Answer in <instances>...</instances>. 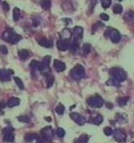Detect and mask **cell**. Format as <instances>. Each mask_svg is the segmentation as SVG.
I'll list each match as a JSON object with an SVG mask.
<instances>
[{
    "instance_id": "17",
    "label": "cell",
    "mask_w": 134,
    "mask_h": 143,
    "mask_svg": "<svg viewBox=\"0 0 134 143\" xmlns=\"http://www.w3.org/2000/svg\"><path fill=\"white\" fill-rule=\"evenodd\" d=\"M18 56L21 59V60H26L27 58L29 57V52L28 50L26 49H22V50L19 51L18 52Z\"/></svg>"
},
{
    "instance_id": "34",
    "label": "cell",
    "mask_w": 134,
    "mask_h": 143,
    "mask_svg": "<svg viewBox=\"0 0 134 143\" xmlns=\"http://www.w3.org/2000/svg\"><path fill=\"white\" fill-rule=\"evenodd\" d=\"M2 8H3V10H4L5 11H6V12H7V11H9L10 7H9V5L7 4L6 2H3V3H2Z\"/></svg>"
},
{
    "instance_id": "31",
    "label": "cell",
    "mask_w": 134,
    "mask_h": 143,
    "mask_svg": "<svg viewBox=\"0 0 134 143\" xmlns=\"http://www.w3.org/2000/svg\"><path fill=\"white\" fill-rule=\"evenodd\" d=\"M57 135L60 138H63L65 136V131H64V129L61 128H59L57 129Z\"/></svg>"
},
{
    "instance_id": "12",
    "label": "cell",
    "mask_w": 134,
    "mask_h": 143,
    "mask_svg": "<svg viewBox=\"0 0 134 143\" xmlns=\"http://www.w3.org/2000/svg\"><path fill=\"white\" fill-rule=\"evenodd\" d=\"M13 72L10 70H0V80L1 81H9L11 79V75Z\"/></svg>"
},
{
    "instance_id": "32",
    "label": "cell",
    "mask_w": 134,
    "mask_h": 143,
    "mask_svg": "<svg viewBox=\"0 0 134 143\" xmlns=\"http://www.w3.org/2000/svg\"><path fill=\"white\" fill-rule=\"evenodd\" d=\"M104 132L106 136H110V135L113 134V129L111 128L110 127H106L104 129Z\"/></svg>"
},
{
    "instance_id": "21",
    "label": "cell",
    "mask_w": 134,
    "mask_h": 143,
    "mask_svg": "<svg viewBox=\"0 0 134 143\" xmlns=\"http://www.w3.org/2000/svg\"><path fill=\"white\" fill-rule=\"evenodd\" d=\"M40 5L43 9L49 10L51 7V0H42L40 2Z\"/></svg>"
},
{
    "instance_id": "20",
    "label": "cell",
    "mask_w": 134,
    "mask_h": 143,
    "mask_svg": "<svg viewBox=\"0 0 134 143\" xmlns=\"http://www.w3.org/2000/svg\"><path fill=\"white\" fill-rule=\"evenodd\" d=\"M20 16V11L18 7H14L13 10V18H14V21L16 22L19 20Z\"/></svg>"
},
{
    "instance_id": "30",
    "label": "cell",
    "mask_w": 134,
    "mask_h": 143,
    "mask_svg": "<svg viewBox=\"0 0 134 143\" xmlns=\"http://www.w3.org/2000/svg\"><path fill=\"white\" fill-rule=\"evenodd\" d=\"M101 3L102 7L104 8H108L110 6L112 1L111 0H101Z\"/></svg>"
},
{
    "instance_id": "37",
    "label": "cell",
    "mask_w": 134,
    "mask_h": 143,
    "mask_svg": "<svg viewBox=\"0 0 134 143\" xmlns=\"http://www.w3.org/2000/svg\"><path fill=\"white\" fill-rule=\"evenodd\" d=\"M46 119H47V121H48V122H51V118H50V117H47Z\"/></svg>"
},
{
    "instance_id": "1",
    "label": "cell",
    "mask_w": 134,
    "mask_h": 143,
    "mask_svg": "<svg viewBox=\"0 0 134 143\" xmlns=\"http://www.w3.org/2000/svg\"><path fill=\"white\" fill-rule=\"evenodd\" d=\"M110 74L112 76V78L115 80L119 83L125 81V79L127 78V75H126L125 72L119 67H113V68H112L110 70Z\"/></svg>"
},
{
    "instance_id": "10",
    "label": "cell",
    "mask_w": 134,
    "mask_h": 143,
    "mask_svg": "<svg viewBox=\"0 0 134 143\" xmlns=\"http://www.w3.org/2000/svg\"><path fill=\"white\" fill-rule=\"evenodd\" d=\"M83 33H84V30L82 27L77 26L73 29V36H74V40L78 41L79 40H81L83 37Z\"/></svg>"
},
{
    "instance_id": "36",
    "label": "cell",
    "mask_w": 134,
    "mask_h": 143,
    "mask_svg": "<svg viewBox=\"0 0 134 143\" xmlns=\"http://www.w3.org/2000/svg\"><path fill=\"white\" fill-rule=\"evenodd\" d=\"M19 120L20 121H21V122H29V119H28V117H27V116H20V117H19Z\"/></svg>"
},
{
    "instance_id": "3",
    "label": "cell",
    "mask_w": 134,
    "mask_h": 143,
    "mask_svg": "<svg viewBox=\"0 0 134 143\" xmlns=\"http://www.w3.org/2000/svg\"><path fill=\"white\" fill-rule=\"evenodd\" d=\"M86 102H87L88 105H90L92 107H95V108L102 107L104 104L103 99L99 95H95V96H92V97L89 98L86 100Z\"/></svg>"
},
{
    "instance_id": "25",
    "label": "cell",
    "mask_w": 134,
    "mask_h": 143,
    "mask_svg": "<svg viewBox=\"0 0 134 143\" xmlns=\"http://www.w3.org/2000/svg\"><path fill=\"white\" fill-rule=\"evenodd\" d=\"M14 81L15 83L16 84V85L18 86V87L20 89V90H24V84H23V82L21 79L19 77H14Z\"/></svg>"
},
{
    "instance_id": "14",
    "label": "cell",
    "mask_w": 134,
    "mask_h": 143,
    "mask_svg": "<svg viewBox=\"0 0 134 143\" xmlns=\"http://www.w3.org/2000/svg\"><path fill=\"white\" fill-rule=\"evenodd\" d=\"M30 67L31 69H38L39 71H42V63L35 60H33L31 63H30Z\"/></svg>"
},
{
    "instance_id": "4",
    "label": "cell",
    "mask_w": 134,
    "mask_h": 143,
    "mask_svg": "<svg viewBox=\"0 0 134 143\" xmlns=\"http://www.w3.org/2000/svg\"><path fill=\"white\" fill-rule=\"evenodd\" d=\"M5 34H7V36H4V37H7V38L5 40L11 44H16L21 40V36L14 33L12 31V29H9Z\"/></svg>"
},
{
    "instance_id": "5",
    "label": "cell",
    "mask_w": 134,
    "mask_h": 143,
    "mask_svg": "<svg viewBox=\"0 0 134 143\" xmlns=\"http://www.w3.org/2000/svg\"><path fill=\"white\" fill-rule=\"evenodd\" d=\"M107 33H108V35L110 36V38L113 43H117L120 41L121 34L117 30L114 29H107Z\"/></svg>"
},
{
    "instance_id": "38",
    "label": "cell",
    "mask_w": 134,
    "mask_h": 143,
    "mask_svg": "<svg viewBox=\"0 0 134 143\" xmlns=\"http://www.w3.org/2000/svg\"><path fill=\"white\" fill-rule=\"evenodd\" d=\"M2 107V103H0V110H1V108Z\"/></svg>"
},
{
    "instance_id": "39",
    "label": "cell",
    "mask_w": 134,
    "mask_h": 143,
    "mask_svg": "<svg viewBox=\"0 0 134 143\" xmlns=\"http://www.w3.org/2000/svg\"><path fill=\"white\" fill-rule=\"evenodd\" d=\"M119 1H122V0H119Z\"/></svg>"
},
{
    "instance_id": "19",
    "label": "cell",
    "mask_w": 134,
    "mask_h": 143,
    "mask_svg": "<svg viewBox=\"0 0 134 143\" xmlns=\"http://www.w3.org/2000/svg\"><path fill=\"white\" fill-rule=\"evenodd\" d=\"M46 78V81H47V84H48V86L50 87L53 85V83H54V78L53 76L51 75V73H46L44 74Z\"/></svg>"
},
{
    "instance_id": "41",
    "label": "cell",
    "mask_w": 134,
    "mask_h": 143,
    "mask_svg": "<svg viewBox=\"0 0 134 143\" xmlns=\"http://www.w3.org/2000/svg\"><path fill=\"white\" fill-rule=\"evenodd\" d=\"M133 143H134V142H133Z\"/></svg>"
},
{
    "instance_id": "18",
    "label": "cell",
    "mask_w": 134,
    "mask_h": 143,
    "mask_svg": "<svg viewBox=\"0 0 134 143\" xmlns=\"http://www.w3.org/2000/svg\"><path fill=\"white\" fill-rule=\"evenodd\" d=\"M4 132H5L4 139L5 141H7V142H13L14 139V136L13 134V133H12V131H11L9 130L7 132H5V131H4Z\"/></svg>"
},
{
    "instance_id": "15",
    "label": "cell",
    "mask_w": 134,
    "mask_h": 143,
    "mask_svg": "<svg viewBox=\"0 0 134 143\" xmlns=\"http://www.w3.org/2000/svg\"><path fill=\"white\" fill-rule=\"evenodd\" d=\"M20 103V100L18 98H11L9 100L7 101V106L9 107H13L18 106Z\"/></svg>"
},
{
    "instance_id": "33",
    "label": "cell",
    "mask_w": 134,
    "mask_h": 143,
    "mask_svg": "<svg viewBox=\"0 0 134 143\" xmlns=\"http://www.w3.org/2000/svg\"><path fill=\"white\" fill-rule=\"evenodd\" d=\"M0 52H1L2 55H7V49L6 48V46H1V45H0Z\"/></svg>"
},
{
    "instance_id": "13",
    "label": "cell",
    "mask_w": 134,
    "mask_h": 143,
    "mask_svg": "<svg viewBox=\"0 0 134 143\" xmlns=\"http://www.w3.org/2000/svg\"><path fill=\"white\" fill-rule=\"evenodd\" d=\"M38 43L42 46V47H45V48H51L53 46V42L51 40H48L46 38H42L40 40H39Z\"/></svg>"
},
{
    "instance_id": "26",
    "label": "cell",
    "mask_w": 134,
    "mask_h": 143,
    "mask_svg": "<svg viewBox=\"0 0 134 143\" xmlns=\"http://www.w3.org/2000/svg\"><path fill=\"white\" fill-rule=\"evenodd\" d=\"M102 122H103V117H102L101 115H98L95 118L93 119V121H92V122L95 124H97V125L101 124L102 123Z\"/></svg>"
},
{
    "instance_id": "8",
    "label": "cell",
    "mask_w": 134,
    "mask_h": 143,
    "mask_svg": "<svg viewBox=\"0 0 134 143\" xmlns=\"http://www.w3.org/2000/svg\"><path fill=\"white\" fill-rule=\"evenodd\" d=\"M70 117L74 122H76L79 125H83L86 122V119L84 117L77 113H72L70 114Z\"/></svg>"
},
{
    "instance_id": "16",
    "label": "cell",
    "mask_w": 134,
    "mask_h": 143,
    "mask_svg": "<svg viewBox=\"0 0 134 143\" xmlns=\"http://www.w3.org/2000/svg\"><path fill=\"white\" fill-rule=\"evenodd\" d=\"M72 36V33L71 31L67 29H64L60 34V37H61V40H69Z\"/></svg>"
},
{
    "instance_id": "28",
    "label": "cell",
    "mask_w": 134,
    "mask_h": 143,
    "mask_svg": "<svg viewBox=\"0 0 134 143\" xmlns=\"http://www.w3.org/2000/svg\"><path fill=\"white\" fill-rule=\"evenodd\" d=\"M91 51V45L89 43H85L83 46V52L85 55H87Z\"/></svg>"
},
{
    "instance_id": "35",
    "label": "cell",
    "mask_w": 134,
    "mask_h": 143,
    "mask_svg": "<svg viewBox=\"0 0 134 143\" xmlns=\"http://www.w3.org/2000/svg\"><path fill=\"white\" fill-rule=\"evenodd\" d=\"M100 18L101 19V20H104V21H107L108 20H109V16L106 14H104V13H103V14H100Z\"/></svg>"
},
{
    "instance_id": "9",
    "label": "cell",
    "mask_w": 134,
    "mask_h": 143,
    "mask_svg": "<svg viewBox=\"0 0 134 143\" xmlns=\"http://www.w3.org/2000/svg\"><path fill=\"white\" fill-rule=\"evenodd\" d=\"M57 47L59 50L66 51L69 48V40H60L57 43Z\"/></svg>"
},
{
    "instance_id": "29",
    "label": "cell",
    "mask_w": 134,
    "mask_h": 143,
    "mask_svg": "<svg viewBox=\"0 0 134 143\" xmlns=\"http://www.w3.org/2000/svg\"><path fill=\"white\" fill-rule=\"evenodd\" d=\"M87 141H88V136L84 134V135L80 136V138L76 140L75 143H86Z\"/></svg>"
},
{
    "instance_id": "40",
    "label": "cell",
    "mask_w": 134,
    "mask_h": 143,
    "mask_svg": "<svg viewBox=\"0 0 134 143\" xmlns=\"http://www.w3.org/2000/svg\"><path fill=\"white\" fill-rule=\"evenodd\" d=\"M0 2H1V0H0Z\"/></svg>"
},
{
    "instance_id": "22",
    "label": "cell",
    "mask_w": 134,
    "mask_h": 143,
    "mask_svg": "<svg viewBox=\"0 0 134 143\" xmlns=\"http://www.w3.org/2000/svg\"><path fill=\"white\" fill-rule=\"evenodd\" d=\"M37 134L31 133H28L27 135H25V140L26 142H32L34 139H37Z\"/></svg>"
},
{
    "instance_id": "2",
    "label": "cell",
    "mask_w": 134,
    "mask_h": 143,
    "mask_svg": "<svg viewBox=\"0 0 134 143\" xmlns=\"http://www.w3.org/2000/svg\"><path fill=\"white\" fill-rule=\"evenodd\" d=\"M70 74L75 80H81L85 76V70L81 65L78 64L72 69Z\"/></svg>"
},
{
    "instance_id": "27",
    "label": "cell",
    "mask_w": 134,
    "mask_h": 143,
    "mask_svg": "<svg viewBox=\"0 0 134 143\" xmlns=\"http://www.w3.org/2000/svg\"><path fill=\"white\" fill-rule=\"evenodd\" d=\"M64 110H65V107L62 104H59L57 106L56 109H55V111L57 114L59 115H62L64 113Z\"/></svg>"
},
{
    "instance_id": "24",
    "label": "cell",
    "mask_w": 134,
    "mask_h": 143,
    "mask_svg": "<svg viewBox=\"0 0 134 143\" xmlns=\"http://www.w3.org/2000/svg\"><path fill=\"white\" fill-rule=\"evenodd\" d=\"M113 11L115 14H121V13L122 12L123 7H122V6H121V5H119V4H116V5H115L113 6Z\"/></svg>"
},
{
    "instance_id": "6",
    "label": "cell",
    "mask_w": 134,
    "mask_h": 143,
    "mask_svg": "<svg viewBox=\"0 0 134 143\" xmlns=\"http://www.w3.org/2000/svg\"><path fill=\"white\" fill-rule=\"evenodd\" d=\"M41 134L43 141L50 142L53 138V131L51 127H46L41 130Z\"/></svg>"
},
{
    "instance_id": "7",
    "label": "cell",
    "mask_w": 134,
    "mask_h": 143,
    "mask_svg": "<svg viewBox=\"0 0 134 143\" xmlns=\"http://www.w3.org/2000/svg\"><path fill=\"white\" fill-rule=\"evenodd\" d=\"M126 137L127 135L124 133V130H121V129H118L115 130V131L114 132V139L119 142H124L126 140Z\"/></svg>"
},
{
    "instance_id": "11",
    "label": "cell",
    "mask_w": 134,
    "mask_h": 143,
    "mask_svg": "<svg viewBox=\"0 0 134 143\" xmlns=\"http://www.w3.org/2000/svg\"><path fill=\"white\" fill-rule=\"evenodd\" d=\"M54 68L57 72H64L66 69V65L64 62L59 60H54Z\"/></svg>"
},
{
    "instance_id": "23",
    "label": "cell",
    "mask_w": 134,
    "mask_h": 143,
    "mask_svg": "<svg viewBox=\"0 0 134 143\" xmlns=\"http://www.w3.org/2000/svg\"><path fill=\"white\" fill-rule=\"evenodd\" d=\"M117 101H118V104H119V106L123 107V106H125L127 104V101H128V98H127V97H121V98H119L117 99Z\"/></svg>"
}]
</instances>
